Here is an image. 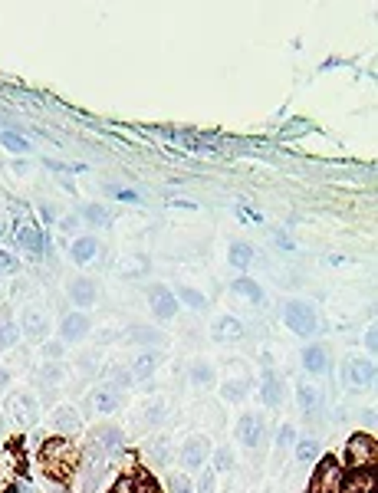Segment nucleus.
Listing matches in <instances>:
<instances>
[{
  "instance_id": "obj_1",
  "label": "nucleus",
  "mask_w": 378,
  "mask_h": 493,
  "mask_svg": "<svg viewBox=\"0 0 378 493\" xmlns=\"http://www.w3.org/2000/svg\"><path fill=\"white\" fill-rule=\"evenodd\" d=\"M40 464L47 467L49 480L57 484H69L73 474H79V464H83V447L69 441V437H47L43 447H40Z\"/></svg>"
},
{
  "instance_id": "obj_2",
  "label": "nucleus",
  "mask_w": 378,
  "mask_h": 493,
  "mask_svg": "<svg viewBox=\"0 0 378 493\" xmlns=\"http://www.w3.org/2000/svg\"><path fill=\"white\" fill-rule=\"evenodd\" d=\"M125 447V431L112 421H99L95 427H89L83 444V454H95V457H112Z\"/></svg>"
},
{
  "instance_id": "obj_3",
  "label": "nucleus",
  "mask_w": 378,
  "mask_h": 493,
  "mask_svg": "<svg viewBox=\"0 0 378 493\" xmlns=\"http://www.w3.org/2000/svg\"><path fill=\"white\" fill-rule=\"evenodd\" d=\"M283 323L290 326V332L293 335H300V339H309V335H316L319 332V313H316V306L309 303V299H286L283 303Z\"/></svg>"
},
{
  "instance_id": "obj_4",
  "label": "nucleus",
  "mask_w": 378,
  "mask_h": 493,
  "mask_svg": "<svg viewBox=\"0 0 378 493\" xmlns=\"http://www.w3.org/2000/svg\"><path fill=\"white\" fill-rule=\"evenodd\" d=\"M375 461H378L375 437L365 434V431L352 434L349 444H345V467L342 470H375Z\"/></svg>"
},
{
  "instance_id": "obj_5",
  "label": "nucleus",
  "mask_w": 378,
  "mask_h": 493,
  "mask_svg": "<svg viewBox=\"0 0 378 493\" xmlns=\"http://www.w3.org/2000/svg\"><path fill=\"white\" fill-rule=\"evenodd\" d=\"M4 411H7L20 427H33L43 415V405H40L37 395H30V391H10L7 401H4Z\"/></svg>"
},
{
  "instance_id": "obj_6",
  "label": "nucleus",
  "mask_w": 378,
  "mask_h": 493,
  "mask_svg": "<svg viewBox=\"0 0 378 493\" xmlns=\"http://www.w3.org/2000/svg\"><path fill=\"white\" fill-rule=\"evenodd\" d=\"M211 451H214V447H211L208 434H191L178 451V464L184 467V470H201V467L211 461Z\"/></svg>"
},
{
  "instance_id": "obj_7",
  "label": "nucleus",
  "mask_w": 378,
  "mask_h": 493,
  "mask_svg": "<svg viewBox=\"0 0 378 493\" xmlns=\"http://www.w3.org/2000/svg\"><path fill=\"white\" fill-rule=\"evenodd\" d=\"M148 306H151V316H155L158 323H171L181 309L175 290H168L165 283H151L148 286Z\"/></svg>"
},
{
  "instance_id": "obj_8",
  "label": "nucleus",
  "mask_w": 378,
  "mask_h": 493,
  "mask_svg": "<svg viewBox=\"0 0 378 493\" xmlns=\"http://www.w3.org/2000/svg\"><path fill=\"white\" fill-rule=\"evenodd\" d=\"M17 326H20V335H27V342H47V335H49V319L37 303L20 309Z\"/></svg>"
},
{
  "instance_id": "obj_9",
  "label": "nucleus",
  "mask_w": 378,
  "mask_h": 493,
  "mask_svg": "<svg viewBox=\"0 0 378 493\" xmlns=\"http://www.w3.org/2000/svg\"><path fill=\"white\" fill-rule=\"evenodd\" d=\"M264 437H266V417L260 411H247V415L237 417V441L247 451H256Z\"/></svg>"
},
{
  "instance_id": "obj_10",
  "label": "nucleus",
  "mask_w": 378,
  "mask_h": 493,
  "mask_svg": "<svg viewBox=\"0 0 378 493\" xmlns=\"http://www.w3.org/2000/svg\"><path fill=\"white\" fill-rule=\"evenodd\" d=\"M89 332H93V319L83 309H73V313H66L59 319V342L63 345H79Z\"/></svg>"
},
{
  "instance_id": "obj_11",
  "label": "nucleus",
  "mask_w": 378,
  "mask_h": 493,
  "mask_svg": "<svg viewBox=\"0 0 378 493\" xmlns=\"http://www.w3.org/2000/svg\"><path fill=\"white\" fill-rule=\"evenodd\" d=\"M342 480V467L336 457H322L316 464V474L309 480V493H336Z\"/></svg>"
},
{
  "instance_id": "obj_12",
  "label": "nucleus",
  "mask_w": 378,
  "mask_h": 493,
  "mask_svg": "<svg viewBox=\"0 0 378 493\" xmlns=\"http://www.w3.org/2000/svg\"><path fill=\"white\" fill-rule=\"evenodd\" d=\"M79 427H83V415L76 405H57V408L49 411V431L59 437H73L79 434Z\"/></svg>"
},
{
  "instance_id": "obj_13",
  "label": "nucleus",
  "mask_w": 378,
  "mask_h": 493,
  "mask_svg": "<svg viewBox=\"0 0 378 493\" xmlns=\"http://www.w3.org/2000/svg\"><path fill=\"white\" fill-rule=\"evenodd\" d=\"M122 401H125L122 391H115L109 381H99L93 388V395H89V411L93 415H115L122 408Z\"/></svg>"
},
{
  "instance_id": "obj_14",
  "label": "nucleus",
  "mask_w": 378,
  "mask_h": 493,
  "mask_svg": "<svg viewBox=\"0 0 378 493\" xmlns=\"http://www.w3.org/2000/svg\"><path fill=\"white\" fill-rule=\"evenodd\" d=\"M66 299L76 306V309H89V306H95V299H99V286H95L93 276H76V280H69L66 283Z\"/></svg>"
},
{
  "instance_id": "obj_15",
  "label": "nucleus",
  "mask_w": 378,
  "mask_h": 493,
  "mask_svg": "<svg viewBox=\"0 0 378 493\" xmlns=\"http://www.w3.org/2000/svg\"><path fill=\"white\" fill-rule=\"evenodd\" d=\"M260 401L266 408H280L286 401V379L276 369H264L260 375Z\"/></svg>"
},
{
  "instance_id": "obj_16",
  "label": "nucleus",
  "mask_w": 378,
  "mask_h": 493,
  "mask_svg": "<svg viewBox=\"0 0 378 493\" xmlns=\"http://www.w3.org/2000/svg\"><path fill=\"white\" fill-rule=\"evenodd\" d=\"M300 362H302V372L306 375H326V372L332 369V362H329V349L322 345V342H306L300 352Z\"/></svg>"
},
{
  "instance_id": "obj_17",
  "label": "nucleus",
  "mask_w": 378,
  "mask_h": 493,
  "mask_svg": "<svg viewBox=\"0 0 378 493\" xmlns=\"http://www.w3.org/2000/svg\"><path fill=\"white\" fill-rule=\"evenodd\" d=\"M122 342L125 345H138V349H158L165 342V332L151 323H132L122 332Z\"/></svg>"
},
{
  "instance_id": "obj_18",
  "label": "nucleus",
  "mask_w": 378,
  "mask_h": 493,
  "mask_svg": "<svg viewBox=\"0 0 378 493\" xmlns=\"http://www.w3.org/2000/svg\"><path fill=\"white\" fill-rule=\"evenodd\" d=\"M342 379L349 381L355 391H365L375 385V362L372 359H349L342 369Z\"/></svg>"
},
{
  "instance_id": "obj_19",
  "label": "nucleus",
  "mask_w": 378,
  "mask_h": 493,
  "mask_svg": "<svg viewBox=\"0 0 378 493\" xmlns=\"http://www.w3.org/2000/svg\"><path fill=\"white\" fill-rule=\"evenodd\" d=\"M244 335H247V326L230 313L218 316V319L211 323V339L220 342V345H234V342H240Z\"/></svg>"
},
{
  "instance_id": "obj_20",
  "label": "nucleus",
  "mask_w": 378,
  "mask_h": 493,
  "mask_svg": "<svg viewBox=\"0 0 378 493\" xmlns=\"http://www.w3.org/2000/svg\"><path fill=\"white\" fill-rule=\"evenodd\" d=\"M13 237H17V244L27 250L30 260H40L43 250H47V237H43V230H40L37 224H30V220H20L17 230H13Z\"/></svg>"
},
{
  "instance_id": "obj_21",
  "label": "nucleus",
  "mask_w": 378,
  "mask_h": 493,
  "mask_svg": "<svg viewBox=\"0 0 378 493\" xmlns=\"http://www.w3.org/2000/svg\"><path fill=\"white\" fill-rule=\"evenodd\" d=\"M59 385H63V362H43L37 372V388H40V405L43 401H49L53 395L59 391Z\"/></svg>"
},
{
  "instance_id": "obj_22",
  "label": "nucleus",
  "mask_w": 378,
  "mask_h": 493,
  "mask_svg": "<svg viewBox=\"0 0 378 493\" xmlns=\"http://www.w3.org/2000/svg\"><path fill=\"white\" fill-rule=\"evenodd\" d=\"M161 362H165V355H161L158 349H142V352H138V359L129 365V372H132L135 381H151L155 375H158Z\"/></svg>"
},
{
  "instance_id": "obj_23",
  "label": "nucleus",
  "mask_w": 378,
  "mask_h": 493,
  "mask_svg": "<svg viewBox=\"0 0 378 493\" xmlns=\"http://www.w3.org/2000/svg\"><path fill=\"white\" fill-rule=\"evenodd\" d=\"M296 401H300V411L306 421L322 415V391L312 385V381H300L296 385Z\"/></svg>"
},
{
  "instance_id": "obj_24",
  "label": "nucleus",
  "mask_w": 378,
  "mask_h": 493,
  "mask_svg": "<svg viewBox=\"0 0 378 493\" xmlns=\"http://www.w3.org/2000/svg\"><path fill=\"white\" fill-rule=\"evenodd\" d=\"M95 256H99V237H93V234H83V237H76L73 244H69V260H73L76 266L93 263Z\"/></svg>"
},
{
  "instance_id": "obj_25",
  "label": "nucleus",
  "mask_w": 378,
  "mask_h": 493,
  "mask_svg": "<svg viewBox=\"0 0 378 493\" xmlns=\"http://www.w3.org/2000/svg\"><path fill=\"white\" fill-rule=\"evenodd\" d=\"M336 493H372V470H342Z\"/></svg>"
},
{
  "instance_id": "obj_26",
  "label": "nucleus",
  "mask_w": 378,
  "mask_h": 493,
  "mask_svg": "<svg viewBox=\"0 0 378 493\" xmlns=\"http://www.w3.org/2000/svg\"><path fill=\"white\" fill-rule=\"evenodd\" d=\"M188 379L194 388H211V385L218 381V369H214L208 359H194L188 369Z\"/></svg>"
},
{
  "instance_id": "obj_27",
  "label": "nucleus",
  "mask_w": 378,
  "mask_h": 493,
  "mask_svg": "<svg viewBox=\"0 0 378 493\" xmlns=\"http://www.w3.org/2000/svg\"><path fill=\"white\" fill-rule=\"evenodd\" d=\"M230 293L244 296V299H250V303H254V306H264V303H266L264 286L256 283V280H250V276H237L234 283H230Z\"/></svg>"
},
{
  "instance_id": "obj_28",
  "label": "nucleus",
  "mask_w": 378,
  "mask_h": 493,
  "mask_svg": "<svg viewBox=\"0 0 378 493\" xmlns=\"http://www.w3.org/2000/svg\"><path fill=\"white\" fill-rule=\"evenodd\" d=\"M227 260H230V266L234 270H250V263H254V246L247 244V240H234L230 244V250H227Z\"/></svg>"
},
{
  "instance_id": "obj_29",
  "label": "nucleus",
  "mask_w": 378,
  "mask_h": 493,
  "mask_svg": "<svg viewBox=\"0 0 378 493\" xmlns=\"http://www.w3.org/2000/svg\"><path fill=\"white\" fill-rule=\"evenodd\" d=\"M76 375H83V379H95V375H102L99 349H85V352H79V359H76Z\"/></svg>"
},
{
  "instance_id": "obj_30",
  "label": "nucleus",
  "mask_w": 378,
  "mask_h": 493,
  "mask_svg": "<svg viewBox=\"0 0 378 493\" xmlns=\"http://www.w3.org/2000/svg\"><path fill=\"white\" fill-rule=\"evenodd\" d=\"M296 464H302V467H309V464H316L319 461V441L312 434H306V437H296Z\"/></svg>"
},
{
  "instance_id": "obj_31",
  "label": "nucleus",
  "mask_w": 378,
  "mask_h": 493,
  "mask_svg": "<svg viewBox=\"0 0 378 493\" xmlns=\"http://www.w3.org/2000/svg\"><path fill=\"white\" fill-rule=\"evenodd\" d=\"M175 296H178V303L188 306L191 313H204V309H208V303H211V299L201 293V290H194V286H184V283L175 290Z\"/></svg>"
},
{
  "instance_id": "obj_32",
  "label": "nucleus",
  "mask_w": 378,
  "mask_h": 493,
  "mask_svg": "<svg viewBox=\"0 0 378 493\" xmlns=\"http://www.w3.org/2000/svg\"><path fill=\"white\" fill-rule=\"evenodd\" d=\"M247 395H250V379H227L224 385H220V398L230 401V405L247 401Z\"/></svg>"
},
{
  "instance_id": "obj_33",
  "label": "nucleus",
  "mask_w": 378,
  "mask_h": 493,
  "mask_svg": "<svg viewBox=\"0 0 378 493\" xmlns=\"http://www.w3.org/2000/svg\"><path fill=\"white\" fill-rule=\"evenodd\" d=\"M102 375H105L102 381H109V385H112L115 391H122V395L135 385V379H132V372H129V365H112V369H102Z\"/></svg>"
},
{
  "instance_id": "obj_34",
  "label": "nucleus",
  "mask_w": 378,
  "mask_h": 493,
  "mask_svg": "<svg viewBox=\"0 0 378 493\" xmlns=\"http://www.w3.org/2000/svg\"><path fill=\"white\" fill-rule=\"evenodd\" d=\"M234 467H237V457L227 444H220V447L211 451V470H214V474H230Z\"/></svg>"
},
{
  "instance_id": "obj_35",
  "label": "nucleus",
  "mask_w": 378,
  "mask_h": 493,
  "mask_svg": "<svg viewBox=\"0 0 378 493\" xmlns=\"http://www.w3.org/2000/svg\"><path fill=\"white\" fill-rule=\"evenodd\" d=\"M79 218H83L89 227H105V224L112 220V214H109L105 204H83V208H79Z\"/></svg>"
},
{
  "instance_id": "obj_36",
  "label": "nucleus",
  "mask_w": 378,
  "mask_h": 493,
  "mask_svg": "<svg viewBox=\"0 0 378 493\" xmlns=\"http://www.w3.org/2000/svg\"><path fill=\"white\" fill-rule=\"evenodd\" d=\"M0 145L7 148V152H13V155H27V152H33V145L23 138V135H17V132H10V129H4L0 132Z\"/></svg>"
},
{
  "instance_id": "obj_37",
  "label": "nucleus",
  "mask_w": 378,
  "mask_h": 493,
  "mask_svg": "<svg viewBox=\"0 0 378 493\" xmlns=\"http://www.w3.org/2000/svg\"><path fill=\"white\" fill-rule=\"evenodd\" d=\"M20 339H23V335H20V326L13 323V319H0V352L13 349Z\"/></svg>"
},
{
  "instance_id": "obj_38",
  "label": "nucleus",
  "mask_w": 378,
  "mask_h": 493,
  "mask_svg": "<svg viewBox=\"0 0 378 493\" xmlns=\"http://www.w3.org/2000/svg\"><path fill=\"white\" fill-rule=\"evenodd\" d=\"M161 421H165V401L151 398L148 405H145V411H142V424L145 427H158Z\"/></svg>"
},
{
  "instance_id": "obj_39",
  "label": "nucleus",
  "mask_w": 378,
  "mask_h": 493,
  "mask_svg": "<svg viewBox=\"0 0 378 493\" xmlns=\"http://www.w3.org/2000/svg\"><path fill=\"white\" fill-rule=\"evenodd\" d=\"M148 454L155 457V464H158V467H168V461H171V441H168V437H158V441H151V444H148Z\"/></svg>"
},
{
  "instance_id": "obj_40",
  "label": "nucleus",
  "mask_w": 378,
  "mask_h": 493,
  "mask_svg": "<svg viewBox=\"0 0 378 493\" xmlns=\"http://www.w3.org/2000/svg\"><path fill=\"white\" fill-rule=\"evenodd\" d=\"M168 493H194V480L188 477V470H175L168 477Z\"/></svg>"
},
{
  "instance_id": "obj_41",
  "label": "nucleus",
  "mask_w": 378,
  "mask_h": 493,
  "mask_svg": "<svg viewBox=\"0 0 378 493\" xmlns=\"http://www.w3.org/2000/svg\"><path fill=\"white\" fill-rule=\"evenodd\" d=\"M218 490V474L211 467H201L198 480H194V493H214Z\"/></svg>"
},
{
  "instance_id": "obj_42",
  "label": "nucleus",
  "mask_w": 378,
  "mask_h": 493,
  "mask_svg": "<svg viewBox=\"0 0 378 493\" xmlns=\"http://www.w3.org/2000/svg\"><path fill=\"white\" fill-rule=\"evenodd\" d=\"M296 427L293 424H280V431H276V451H280V454H286V451H290V447L296 444Z\"/></svg>"
},
{
  "instance_id": "obj_43",
  "label": "nucleus",
  "mask_w": 378,
  "mask_h": 493,
  "mask_svg": "<svg viewBox=\"0 0 378 493\" xmlns=\"http://www.w3.org/2000/svg\"><path fill=\"white\" fill-rule=\"evenodd\" d=\"M20 270V260L10 250H0V276H10V273H17Z\"/></svg>"
},
{
  "instance_id": "obj_44",
  "label": "nucleus",
  "mask_w": 378,
  "mask_h": 493,
  "mask_svg": "<svg viewBox=\"0 0 378 493\" xmlns=\"http://www.w3.org/2000/svg\"><path fill=\"white\" fill-rule=\"evenodd\" d=\"M63 352H66V345H63V342H43V359H47V362H59V359H63Z\"/></svg>"
},
{
  "instance_id": "obj_45",
  "label": "nucleus",
  "mask_w": 378,
  "mask_h": 493,
  "mask_svg": "<svg viewBox=\"0 0 378 493\" xmlns=\"http://www.w3.org/2000/svg\"><path fill=\"white\" fill-rule=\"evenodd\" d=\"M79 214H66V218H59V230H63V234H66V237H76V234H79Z\"/></svg>"
},
{
  "instance_id": "obj_46",
  "label": "nucleus",
  "mask_w": 378,
  "mask_h": 493,
  "mask_svg": "<svg viewBox=\"0 0 378 493\" xmlns=\"http://www.w3.org/2000/svg\"><path fill=\"white\" fill-rule=\"evenodd\" d=\"M365 349H369V359L375 355V326H369V332H365Z\"/></svg>"
},
{
  "instance_id": "obj_47",
  "label": "nucleus",
  "mask_w": 378,
  "mask_h": 493,
  "mask_svg": "<svg viewBox=\"0 0 378 493\" xmlns=\"http://www.w3.org/2000/svg\"><path fill=\"white\" fill-rule=\"evenodd\" d=\"M115 194H119L122 201H132V204H138V194H135V191H115Z\"/></svg>"
},
{
  "instance_id": "obj_48",
  "label": "nucleus",
  "mask_w": 378,
  "mask_h": 493,
  "mask_svg": "<svg viewBox=\"0 0 378 493\" xmlns=\"http://www.w3.org/2000/svg\"><path fill=\"white\" fill-rule=\"evenodd\" d=\"M40 214H43V220H47V224L53 220V208H49V204H40Z\"/></svg>"
},
{
  "instance_id": "obj_49",
  "label": "nucleus",
  "mask_w": 378,
  "mask_h": 493,
  "mask_svg": "<svg viewBox=\"0 0 378 493\" xmlns=\"http://www.w3.org/2000/svg\"><path fill=\"white\" fill-rule=\"evenodd\" d=\"M7 385H10V372L0 369V388H7Z\"/></svg>"
},
{
  "instance_id": "obj_50",
  "label": "nucleus",
  "mask_w": 378,
  "mask_h": 493,
  "mask_svg": "<svg viewBox=\"0 0 378 493\" xmlns=\"http://www.w3.org/2000/svg\"><path fill=\"white\" fill-rule=\"evenodd\" d=\"M0 237H4V224H0Z\"/></svg>"
},
{
  "instance_id": "obj_51",
  "label": "nucleus",
  "mask_w": 378,
  "mask_h": 493,
  "mask_svg": "<svg viewBox=\"0 0 378 493\" xmlns=\"http://www.w3.org/2000/svg\"><path fill=\"white\" fill-rule=\"evenodd\" d=\"M4 493H10V490H4Z\"/></svg>"
}]
</instances>
